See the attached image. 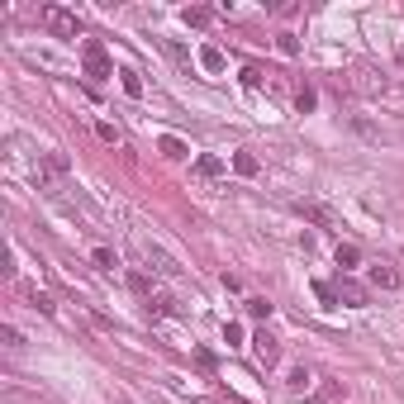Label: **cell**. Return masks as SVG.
<instances>
[{"instance_id": "obj_3", "label": "cell", "mask_w": 404, "mask_h": 404, "mask_svg": "<svg viewBox=\"0 0 404 404\" xmlns=\"http://www.w3.org/2000/svg\"><path fill=\"white\" fill-rule=\"evenodd\" d=\"M295 215H300V219H309L314 228H328V233H338V228H343L338 210H328L323 200H295Z\"/></svg>"}, {"instance_id": "obj_1", "label": "cell", "mask_w": 404, "mask_h": 404, "mask_svg": "<svg viewBox=\"0 0 404 404\" xmlns=\"http://www.w3.org/2000/svg\"><path fill=\"white\" fill-rule=\"evenodd\" d=\"M352 86H357L362 95H371V100H404V86H395V81L385 77V72H376V67H362Z\"/></svg>"}, {"instance_id": "obj_8", "label": "cell", "mask_w": 404, "mask_h": 404, "mask_svg": "<svg viewBox=\"0 0 404 404\" xmlns=\"http://www.w3.org/2000/svg\"><path fill=\"white\" fill-rule=\"evenodd\" d=\"M366 281H371L376 290H400V271L390 267V262H376V267H366Z\"/></svg>"}, {"instance_id": "obj_25", "label": "cell", "mask_w": 404, "mask_h": 404, "mask_svg": "<svg viewBox=\"0 0 404 404\" xmlns=\"http://www.w3.org/2000/svg\"><path fill=\"white\" fill-rule=\"evenodd\" d=\"M91 262H95V267H114V252H109V247H95V252H91Z\"/></svg>"}, {"instance_id": "obj_9", "label": "cell", "mask_w": 404, "mask_h": 404, "mask_svg": "<svg viewBox=\"0 0 404 404\" xmlns=\"http://www.w3.org/2000/svg\"><path fill=\"white\" fill-rule=\"evenodd\" d=\"M157 148H162V157H171V162L190 157V148H186V143H181V138H176V134H166V138H162V143H157Z\"/></svg>"}, {"instance_id": "obj_14", "label": "cell", "mask_w": 404, "mask_h": 404, "mask_svg": "<svg viewBox=\"0 0 404 404\" xmlns=\"http://www.w3.org/2000/svg\"><path fill=\"white\" fill-rule=\"evenodd\" d=\"M181 20H186L190 29H205V24H210V20H215V15H210L205 5H190V10H181Z\"/></svg>"}, {"instance_id": "obj_12", "label": "cell", "mask_w": 404, "mask_h": 404, "mask_svg": "<svg viewBox=\"0 0 404 404\" xmlns=\"http://www.w3.org/2000/svg\"><path fill=\"white\" fill-rule=\"evenodd\" d=\"M200 67H205V72H224V53H219V48H210V43H205V48H200Z\"/></svg>"}, {"instance_id": "obj_5", "label": "cell", "mask_w": 404, "mask_h": 404, "mask_svg": "<svg viewBox=\"0 0 404 404\" xmlns=\"http://www.w3.org/2000/svg\"><path fill=\"white\" fill-rule=\"evenodd\" d=\"M338 304H352V309H366V300H371V290L362 286V281H352V276H338Z\"/></svg>"}, {"instance_id": "obj_26", "label": "cell", "mask_w": 404, "mask_h": 404, "mask_svg": "<svg viewBox=\"0 0 404 404\" xmlns=\"http://www.w3.org/2000/svg\"><path fill=\"white\" fill-rule=\"evenodd\" d=\"M162 43H166V53L176 57V62H181V67H190V53H186V48H181V43H171V38H162Z\"/></svg>"}, {"instance_id": "obj_24", "label": "cell", "mask_w": 404, "mask_h": 404, "mask_svg": "<svg viewBox=\"0 0 404 404\" xmlns=\"http://www.w3.org/2000/svg\"><path fill=\"white\" fill-rule=\"evenodd\" d=\"M314 100H319V95H314V91H309V86H304V91H300V95H295L300 114H309V109H314Z\"/></svg>"}, {"instance_id": "obj_4", "label": "cell", "mask_w": 404, "mask_h": 404, "mask_svg": "<svg viewBox=\"0 0 404 404\" xmlns=\"http://www.w3.org/2000/svg\"><path fill=\"white\" fill-rule=\"evenodd\" d=\"M138 252H143V262H148V267L157 271V276H166V281H176V276H181V267H176V257H171V252H162L157 242H143Z\"/></svg>"}, {"instance_id": "obj_18", "label": "cell", "mask_w": 404, "mask_h": 404, "mask_svg": "<svg viewBox=\"0 0 404 404\" xmlns=\"http://www.w3.org/2000/svg\"><path fill=\"white\" fill-rule=\"evenodd\" d=\"M286 385H290V390H295V395H304V390H309V371H304V366H295V371H290V380H286Z\"/></svg>"}, {"instance_id": "obj_21", "label": "cell", "mask_w": 404, "mask_h": 404, "mask_svg": "<svg viewBox=\"0 0 404 404\" xmlns=\"http://www.w3.org/2000/svg\"><path fill=\"white\" fill-rule=\"evenodd\" d=\"M95 134H100V143H114V148H119V143H124V134H119V129H114V124H95Z\"/></svg>"}, {"instance_id": "obj_11", "label": "cell", "mask_w": 404, "mask_h": 404, "mask_svg": "<svg viewBox=\"0 0 404 404\" xmlns=\"http://www.w3.org/2000/svg\"><path fill=\"white\" fill-rule=\"evenodd\" d=\"M195 176L215 181V176H224V162H219V157H195Z\"/></svg>"}, {"instance_id": "obj_23", "label": "cell", "mask_w": 404, "mask_h": 404, "mask_svg": "<svg viewBox=\"0 0 404 404\" xmlns=\"http://www.w3.org/2000/svg\"><path fill=\"white\" fill-rule=\"evenodd\" d=\"M224 343L228 348H242V323H224Z\"/></svg>"}, {"instance_id": "obj_10", "label": "cell", "mask_w": 404, "mask_h": 404, "mask_svg": "<svg viewBox=\"0 0 404 404\" xmlns=\"http://www.w3.org/2000/svg\"><path fill=\"white\" fill-rule=\"evenodd\" d=\"M148 309L162 314V319H181V309H176V300H171V295H153V300H148Z\"/></svg>"}, {"instance_id": "obj_15", "label": "cell", "mask_w": 404, "mask_h": 404, "mask_svg": "<svg viewBox=\"0 0 404 404\" xmlns=\"http://www.w3.org/2000/svg\"><path fill=\"white\" fill-rule=\"evenodd\" d=\"M357 262H362V252H357V242H338V267H343V271H352V267H357Z\"/></svg>"}, {"instance_id": "obj_2", "label": "cell", "mask_w": 404, "mask_h": 404, "mask_svg": "<svg viewBox=\"0 0 404 404\" xmlns=\"http://www.w3.org/2000/svg\"><path fill=\"white\" fill-rule=\"evenodd\" d=\"M38 24L48 29L53 38H81V20L67 5H38Z\"/></svg>"}, {"instance_id": "obj_19", "label": "cell", "mask_w": 404, "mask_h": 404, "mask_svg": "<svg viewBox=\"0 0 404 404\" xmlns=\"http://www.w3.org/2000/svg\"><path fill=\"white\" fill-rule=\"evenodd\" d=\"M247 314H252V319H271V304L262 295H252V300H247Z\"/></svg>"}, {"instance_id": "obj_7", "label": "cell", "mask_w": 404, "mask_h": 404, "mask_svg": "<svg viewBox=\"0 0 404 404\" xmlns=\"http://www.w3.org/2000/svg\"><path fill=\"white\" fill-rule=\"evenodd\" d=\"M252 352H257V362H262V366H276V362H281V343L271 338L267 328H262V333H252Z\"/></svg>"}, {"instance_id": "obj_20", "label": "cell", "mask_w": 404, "mask_h": 404, "mask_svg": "<svg viewBox=\"0 0 404 404\" xmlns=\"http://www.w3.org/2000/svg\"><path fill=\"white\" fill-rule=\"evenodd\" d=\"M314 295L323 300V309H333V304H338V290H333L328 281H319V286H314Z\"/></svg>"}, {"instance_id": "obj_22", "label": "cell", "mask_w": 404, "mask_h": 404, "mask_svg": "<svg viewBox=\"0 0 404 404\" xmlns=\"http://www.w3.org/2000/svg\"><path fill=\"white\" fill-rule=\"evenodd\" d=\"M276 43H281V53H286V57L300 53V38H295V33H276Z\"/></svg>"}, {"instance_id": "obj_29", "label": "cell", "mask_w": 404, "mask_h": 404, "mask_svg": "<svg viewBox=\"0 0 404 404\" xmlns=\"http://www.w3.org/2000/svg\"><path fill=\"white\" fill-rule=\"evenodd\" d=\"M400 62H404V48H400Z\"/></svg>"}, {"instance_id": "obj_13", "label": "cell", "mask_w": 404, "mask_h": 404, "mask_svg": "<svg viewBox=\"0 0 404 404\" xmlns=\"http://www.w3.org/2000/svg\"><path fill=\"white\" fill-rule=\"evenodd\" d=\"M119 86H124V95H134V100L143 95V77H138L134 67H124V72H119Z\"/></svg>"}, {"instance_id": "obj_27", "label": "cell", "mask_w": 404, "mask_h": 404, "mask_svg": "<svg viewBox=\"0 0 404 404\" xmlns=\"http://www.w3.org/2000/svg\"><path fill=\"white\" fill-rule=\"evenodd\" d=\"M29 300H33V309H43V314H57V304H53V300H48V295H38V290H33V295H29Z\"/></svg>"}, {"instance_id": "obj_6", "label": "cell", "mask_w": 404, "mask_h": 404, "mask_svg": "<svg viewBox=\"0 0 404 404\" xmlns=\"http://www.w3.org/2000/svg\"><path fill=\"white\" fill-rule=\"evenodd\" d=\"M86 77H91V81L114 77V67H109V57L100 53V43H86Z\"/></svg>"}, {"instance_id": "obj_28", "label": "cell", "mask_w": 404, "mask_h": 404, "mask_svg": "<svg viewBox=\"0 0 404 404\" xmlns=\"http://www.w3.org/2000/svg\"><path fill=\"white\" fill-rule=\"evenodd\" d=\"M114 404H129V400H114Z\"/></svg>"}, {"instance_id": "obj_17", "label": "cell", "mask_w": 404, "mask_h": 404, "mask_svg": "<svg viewBox=\"0 0 404 404\" xmlns=\"http://www.w3.org/2000/svg\"><path fill=\"white\" fill-rule=\"evenodd\" d=\"M0 343H5V348H10V352H20V348H24V338H20V328H10V323L0 328Z\"/></svg>"}, {"instance_id": "obj_16", "label": "cell", "mask_w": 404, "mask_h": 404, "mask_svg": "<svg viewBox=\"0 0 404 404\" xmlns=\"http://www.w3.org/2000/svg\"><path fill=\"white\" fill-rule=\"evenodd\" d=\"M233 171L238 176H257V157L252 153H233Z\"/></svg>"}]
</instances>
